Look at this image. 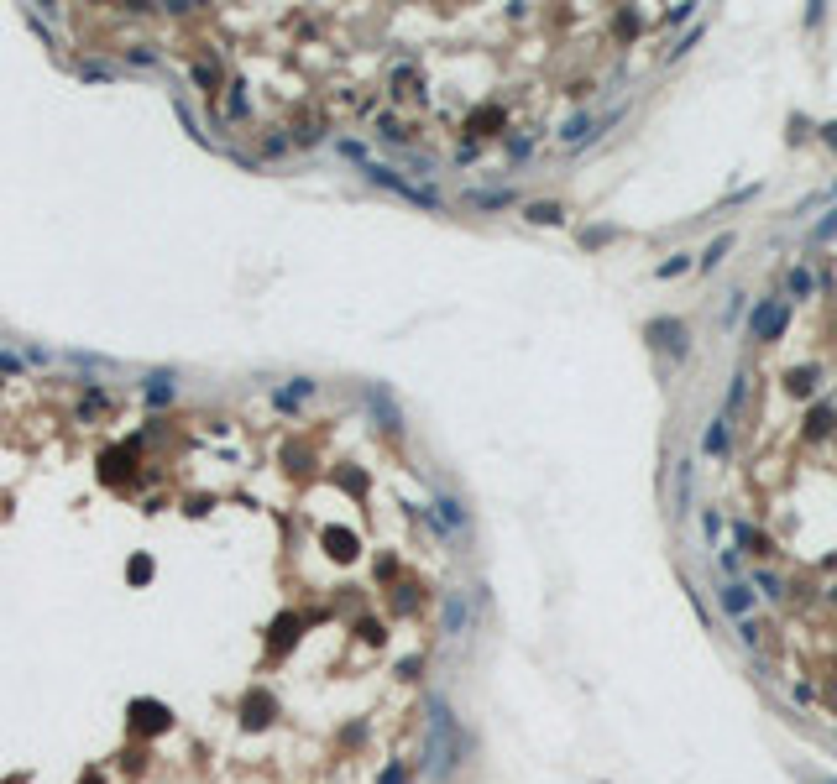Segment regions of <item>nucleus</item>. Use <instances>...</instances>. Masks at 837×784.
Returning <instances> with one entry per match:
<instances>
[{
  "label": "nucleus",
  "instance_id": "nucleus-1",
  "mask_svg": "<svg viewBox=\"0 0 837 784\" xmlns=\"http://www.w3.org/2000/svg\"><path fill=\"white\" fill-rule=\"evenodd\" d=\"M785 319H790V308L780 304V298H764L759 314H754V325H748V335H754V340H775L780 329H785Z\"/></svg>",
  "mask_w": 837,
  "mask_h": 784
},
{
  "label": "nucleus",
  "instance_id": "nucleus-2",
  "mask_svg": "<svg viewBox=\"0 0 837 784\" xmlns=\"http://www.w3.org/2000/svg\"><path fill=\"white\" fill-rule=\"evenodd\" d=\"M649 340H659L670 356H686V329H680V319H654V325H649Z\"/></svg>",
  "mask_w": 837,
  "mask_h": 784
},
{
  "label": "nucleus",
  "instance_id": "nucleus-3",
  "mask_svg": "<svg viewBox=\"0 0 837 784\" xmlns=\"http://www.w3.org/2000/svg\"><path fill=\"white\" fill-rule=\"evenodd\" d=\"M722 606H728V612H748V606H754V596H748V586L728 580V586H722Z\"/></svg>",
  "mask_w": 837,
  "mask_h": 784
},
{
  "label": "nucleus",
  "instance_id": "nucleus-4",
  "mask_svg": "<svg viewBox=\"0 0 837 784\" xmlns=\"http://www.w3.org/2000/svg\"><path fill=\"white\" fill-rule=\"evenodd\" d=\"M701 450H707V455H722V450H728V424H722V418H717V424H707Z\"/></svg>",
  "mask_w": 837,
  "mask_h": 784
},
{
  "label": "nucleus",
  "instance_id": "nucleus-5",
  "mask_svg": "<svg viewBox=\"0 0 837 784\" xmlns=\"http://www.w3.org/2000/svg\"><path fill=\"white\" fill-rule=\"evenodd\" d=\"M806 429H811V434H832V408L827 403L811 408V413H806Z\"/></svg>",
  "mask_w": 837,
  "mask_h": 784
},
{
  "label": "nucleus",
  "instance_id": "nucleus-6",
  "mask_svg": "<svg viewBox=\"0 0 837 784\" xmlns=\"http://www.w3.org/2000/svg\"><path fill=\"white\" fill-rule=\"evenodd\" d=\"M728 246H733V236H717V241H712V246H707V257H701V272H712V267H717V262L728 257Z\"/></svg>",
  "mask_w": 837,
  "mask_h": 784
},
{
  "label": "nucleus",
  "instance_id": "nucleus-7",
  "mask_svg": "<svg viewBox=\"0 0 837 784\" xmlns=\"http://www.w3.org/2000/svg\"><path fill=\"white\" fill-rule=\"evenodd\" d=\"M591 136V115H576L565 131H560V141H586Z\"/></svg>",
  "mask_w": 837,
  "mask_h": 784
},
{
  "label": "nucleus",
  "instance_id": "nucleus-8",
  "mask_svg": "<svg viewBox=\"0 0 837 784\" xmlns=\"http://www.w3.org/2000/svg\"><path fill=\"white\" fill-rule=\"evenodd\" d=\"M523 215L534 220V225H555V220H560V209H555V204H528Z\"/></svg>",
  "mask_w": 837,
  "mask_h": 784
},
{
  "label": "nucleus",
  "instance_id": "nucleus-9",
  "mask_svg": "<svg viewBox=\"0 0 837 784\" xmlns=\"http://www.w3.org/2000/svg\"><path fill=\"white\" fill-rule=\"evenodd\" d=\"M686 267H691V257H686V251H680V257H670L665 267H659V278H680V272H686Z\"/></svg>",
  "mask_w": 837,
  "mask_h": 784
},
{
  "label": "nucleus",
  "instance_id": "nucleus-10",
  "mask_svg": "<svg viewBox=\"0 0 837 784\" xmlns=\"http://www.w3.org/2000/svg\"><path fill=\"white\" fill-rule=\"evenodd\" d=\"M748 397V377H733V387H728V408H738Z\"/></svg>",
  "mask_w": 837,
  "mask_h": 784
},
{
  "label": "nucleus",
  "instance_id": "nucleus-11",
  "mask_svg": "<svg viewBox=\"0 0 837 784\" xmlns=\"http://www.w3.org/2000/svg\"><path fill=\"white\" fill-rule=\"evenodd\" d=\"M743 308H748L743 293H733V304H728V314H722V319H728V325H738V319H743Z\"/></svg>",
  "mask_w": 837,
  "mask_h": 784
},
{
  "label": "nucleus",
  "instance_id": "nucleus-12",
  "mask_svg": "<svg viewBox=\"0 0 837 784\" xmlns=\"http://www.w3.org/2000/svg\"><path fill=\"white\" fill-rule=\"evenodd\" d=\"M832 236H837V209H832V215L817 225V241H832Z\"/></svg>",
  "mask_w": 837,
  "mask_h": 784
},
{
  "label": "nucleus",
  "instance_id": "nucleus-13",
  "mask_svg": "<svg viewBox=\"0 0 837 784\" xmlns=\"http://www.w3.org/2000/svg\"><path fill=\"white\" fill-rule=\"evenodd\" d=\"M790 293H811V278H806V272H790Z\"/></svg>",
  "mask_w": 837,
  "mask_h": 784
},
{
  "label": "nucleus",
  "instance_id": "nucleus-14",
  "mask_svg": "<svg viewBox=\"0 0 837 784\" xmlns=\"http://www.w3.org/2000/svg\"><path fill=\"white\" fill-rule=\"evenodd\" d=\"M790 392H811V371H796V377H790Z\"/></svg>",
  "mask_w": 837,
  "mask_h": 784
},
{
  "label": "nucleus",
  "instance_id": "nucleus-15",
  "mask_svg": "<svg viewBox=\"0 0 837 784\" xmlns=\"http://www.w3.org/2000/svg\"><path fill=\"white\" fill-rule=\"evenodd\" d=\"M822 141H827V147H837V126H822Z\"/></svg>",
  "mask_w": 837,
  "mask_h": 784
}]
</instances>
